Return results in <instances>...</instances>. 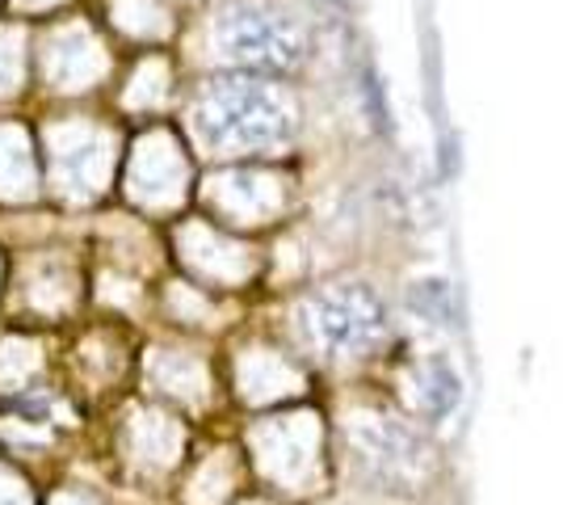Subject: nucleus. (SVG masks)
<instances>
[{
    "label": "nucleus",
    "instance_id": "nucleus-1",
    "mask_svg": "<svg viewBox=\"0 0 563 505\" xmlns=\"http://www.w3.org/2000/svg\"><path fill=\"white\" fill-rule=\"evenodd\" d=\"M299 114L290 106V97L269 80L253 76H235L211 85L198 110H194V131L211 152H278L295 140Z\"/></svg>",
    "mask_w": 563,
    "mask_h": 505
},
{
    "label": "nucleus",
    "instance_id": "nucleus-4",
    "mask_svg": "<svg viewBox=\"0 0 563 505\" xmlns=\"http://www.w3.org/2000/svg\"><path fill=\"white\" fill-rule=\"evenodd\" d=\"M345 442L357 472L375 488L412 493L429 476V447L412 426H404L391 413H353L345 417Z\"/></svg>",
    "mask_w": 563,
    "mask_h": 505
},
{
    "label": "nucleus",
    "instance_id": "nucleus-2",
    "mask_svg": "<svg viewBox=\"0 0 563 505\" xmlns=\"http://www.w3.org/2000/svg\"><path fill=\"white\" fill-rule=\"evenodd\" d=\"M214 51L223 64L244 73H295L307 59V34L290 13L261 0H244L219 13Z\"/></svg>",
    "mask_w": 563,
    "mask_h": 505
},
{
    "label": "nucleus",
    "instance_id": "nucleus-5",
    "mask_svg": "<svg viewBox=\"0 0 563 505\" xmlns=\"http://www.w3.org/2000/svg\"><path fill=\"white\" fill-rule=\"evenodd\" d=\"M463 400V384L454 375V366L446 359H433L421 366L417 375V405H421L429 417H446L454 413V405Z\"/></svg>",
    "mask_w": 563,
    "mask_h": 505
},
{
    "label": "nucleus",
    "instance_id": "nucleus-3",
    "mask_svg": "<svg viewBox=\"0 0 563 505\" xmlns=\"http://www.w3.org/2000/svg\"><path fill=\"white\" fill-rule=\"evenodd\" d=\"M299 329L324 359H362L387 337V304L362 283H336L307 299Z\"/></svg>",
    "mask_w": 563,
    "mask_h": 505
}]
</instances>
